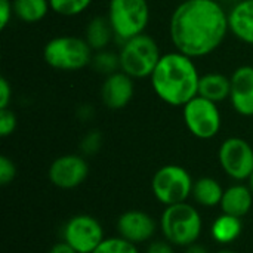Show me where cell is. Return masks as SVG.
Returning <instances> with one entry per match:
<instances>
[{
	"mask_svg": "<svg viewBox=\"0 0 253 253\" xmlns=\"http://www.w3.org/2000/svg\"><path fill=\"white\" fill-rule=\"evenodd\" d=\"M12 93H13L12 84L9 83V80L6 77H1L0 79V110L10 107L12 98H13Z\"/></svg>",
	"mask_w": 253,
	"mask_h": 253,
	"instance_id": "28",
	"label": "cell"
},
{
	"mask_svg": "<svg viewBox=\"0 0 253 253\" xmlns=\"http://www.w3.org/2000/svg\"><path fill=\"white\" fill-rule=\"evenodd\" d=\"M50 10L59 16L73 18L86 12L93 0H49Z\"/></svg>",
	"mask_w": 253,
	"mask_h": 253,
	"instance_id": "23",
	"label": "cell"
},
{
	"mask_svg": "<svg viewBox=\"0 0 253 253\" xmlns=\"http://www.w3.org/2000/svg\"><path fill=\"white\" fill-rule=\"evenodd\" d=\"M93 70L98 74H102L104 77L120 71V58H119V52H113L110 49H104L99 52L93 53L92 58V64Z\"/></svg>",
	"mask_w": 253,
	"mask_h": 253,
	"instance_id": "22",
	"label": "cell"
},
{
	"mask_svg": "<svg viewBox=\"0 0 253 253\" xmlns=\"http://www.w3.org/2000/svg\"><path fill=\"white\" fill-rule=\"evenodd\" d=\"M179 1H184V0H179Z\"/></svg>",
	"mask_w": 253,
	"mask_h": 253,
	"instance_id": "36",
	"label": "cell"
},
{
	"mask_svg": "<svg viewBox=\"0 0 253 253\" xmlns=\"http://www.w3.org/2000/svg\"><path fill=\"white\" fill-rule=\"evenodd\" d=\"M104 144V136L99 130L96 129H92L89 132H86L83 135V138L80 139V144H79V148H80V154L84 156V157H89V156H95L99 153L101 147Z\"/></svg>",
	"mask_w": 253,
	"mask_h": 253,
	"instance_id": "25",
	"label": "cell"
},
{
	"mask_svg": "<svg viewBox=\"0 0 253 253\" xmlns=\"http://www.w3.org/2000/svg\"><path fill=\"white\" fill-rule=\"evenodd\" d=\"M77 116H79V119H80V120L87 122V120H90V119H92V116H93V108H92L90 105H82V107L79 108Z\"/></svg>",
	"mask_w": 253,
	"mask_h": 253,
	"instance_id": "32",
	"label": "cell"
},
{
	"mask_svg": "<svg viewBox=\"0 0 253 253\" xmlns=\"http://www.w3.org/2000/svg\"><path fill=\"white\" fill-rule=\"evenodd\" d=\"M145 253H175V251L173 245H170L168 240H157L148 245Z\"/></svg>",
	"mask_w": 253,
	"mask_h": 253,
	"instance_id": "30",
	"label": "cell"
},
{
	"mask_svg": "<svg viewBox=\"0 0 253 253\" xmlns=\"http://www.w3.org/2000/svg\"><path fill=\"white\" fill-rule=\"evenodd\" d=\"M230 90H231L230 76H225L224 73L219 71H211L202 74L199 83L200 96L219 104L230 99Z\"/></svg>",
	"mask_w": 253,
	"mask_h": 253,
	"instance_id": "17",
	"label": "cell"
},
{
	"mask_svg": "<svg viewBox=\"0 0 253 253\" xmlns=\"http://www.w3.org/2000/svg\"><path fill=\"white\" fill-rule=\"evenodd\" d=\"M228 34V10L219 0L179 1L169 19V37L175 50L193 59L218 50Z\"/></svg>",
	"mask_w": 253,
	"mask_h": 253,
	"instance_id": "1",
	"label": "cell"
},
{
	"mask_svg": "<svg viewBox=\"0 0 253 253\" xmlns=\"http://www.w3.org/2000/svg\"><path fill=\"white\" fill-rule=\"evenodd\" d=\"M249 187H251V190L253 191V173L252 176H251V179H249Z\"/></svg>",
	"mask_w": 253,
	"mask_h": 253,
	"instance_id": "35",
	"label": "cell"
},
{
	"mask_svg": "<svg viewBox=\"0 0 253 253\" xmlns=\"http://www.w3.org/2000/svg\"><path fill=\"white\" fill-rule=\"evenodd\" d=\"M93 253H139V251L136 245L117 236V237H105L104 242L93 251Z\"/></svg>",
	"mask_w": 253,
	"mask_h": 253,
	"instance_id": "24",
	"label": "cell"
},
{
	"mask_svg": "<svg viewBox=\"0 0 253 253\" xmlns=\"http://www.w3.org/2000/svg\"><path fill=\"white\" fill-rule=\"evenodd\" d=\"M47 253H77L68 243H65L64 240L59 243H55Z\"/></svg>",
	"mask_w": 253,
	"mask_h": 253,
	"instance_id": "31",
	"label": "cell"
},
{
	"mask_svg": "<svg viewBox=\"0 0 253 253\" xmlns=\"http://www.w3.org/2000/svg\"><path fill=\"white\" fill-rule=\"evenodd\" d=\"M13 15L24 24H36L43 21L50 10L49 0H12Z\"/></svg>",
	"mask_w": 253,
	"mask_h": 253,
	"instance_id": "21",
	"label": "cell"
},
{
	"mask_svg": "<svg viewBox=\"0 0 253 253\" xmlns=\"http://www.w3.org/2000/svg\"><path fill=\"white\" fill-rule=\"evenodd\" d=\"M89 175V165L82 154H64L49 166V181L61 190L80 187Z\"/></svg>",
	"mask_w": 253,
	"mask_h": 253,
	"instance_id": "11",
	"label": "cell"
},
{
	"mask_svg": "<svg viewBox=\"0 0 253 253\" xmlns=\"http://www.w3.org/2000/svg\"><path fill=\"white\" fill-rule=\"evenodd\" d=\"M18 126V119L15 111L9 107V108H1L0 110V136L1 138H7L10 136Z\"/></svg>",
	"mask_w": 253,
	"mask_h": 253,
	"instance_id": "26",
	"label": "cell"
},
{
	"mask_svg": "<svg viewBox=\"0 0 253 253\" xmlns=\"http://www.w3.org/2000/svg\"><path fill=\"white\" fill-rule=\"evenodd\" d=\"M253 205V191L246 184H234L225 188L222 200H221V211L222 213H228L237 218H245Z\"/></svg>",
	"mask_w": 253,
	"mask_h": 253,
	"instance_id": "16",
	"label": "cell"
},
{
	"mask_svg": "<svg viewBox=\"0 0 253 253\" xmlns=\"http://www.w3.org/2000/svg\"><path fill=\"white\" fill-rule=\"evenodd\" d=\"M193 176L179 165H165L156 170L151 179L154 197L165 206L184 203L193 193Z\"/></svg>",
	"mask_w": 253,
	"mask_h": 253,
	"instance_id": "7",
	"label": "cell"
},
{
	"mask_svg": "<svg viewBox=\"0 0 253 253\" xmlns=\"http://www.w3.org/2000/svg\"><path fill=\"white\" fill-rule=\"evenodd\" d=\"M13 16L15 15H13L12 0H0V28L4 30Z\"/></svg>",
	"mask_w": 253,
	"mask_h": 253,
	"instance_id": "29",
	"label": "cell"
},
{
	"mask_svg": "<svg viewBox=\"0 0 253 253\" xmlns=\"http://www.w3.org/2000/svg\"><path fill=\"white\" fill-rule=\"evenodd\" d=\"M16 178V166L7 156H0V185L6 187Z\"/></svg>",
	"mask_w": 253,
	"mask_h": 253,
	"instance_id": "27",
	"label": "cell"
},
{
	"mask_svg": "<svg viewBox=\"0 0 253 253\" xmlns=\"http://www.w3.org/2000/svg\"><path fill=\"white\" fill-rule=\"evenodd\" d=\"M200 71L196 59L172 50L162 55L150 83L156 96L170 107H184L199 95Z\"/></svg>",
	"mask_w": 253,
	"mask_h": 253,
	"instance_id": "2",
	"label": "cell"
},
{
	"mask_svg": "<svg viewBox=\"0 0 253 253\" xmlns=\"http://www.w3.org/2000/svg\"><path fill=\"white\" fill-rule=\"evenodd\" d=\"M116 39L113 27L105 16L98 15L93 16L84 30V40L87 42V44L92 47L93 52H99L104 49H108V46L111 44V42Z\"/></svg>",
	"mask_w": 253,
	"mask_h": 253,
	"instance_id": "18",
	"label": "cell"
},
{
	"mask_svg": "<svg viewBox=\"0 0 253 253\" xmlns=\"http://www.w3.org/2000/svg\"><path fill=\"white\" fill-rule=\"evenodd\" d=\"M182 120L187 130L202 141L215 138L222 127V114L218 104L200 95L182 107Z\"/></svg>",
	"mask_w": 253,
	"mask_h": 253,
	"instance_id": "8",
	"label": "cell"
},
{
	"mask_svg": "<svg viewBox=\"0 0 253 253\" xmlns=\"http://www.w3.org/2000/svg\"><path fill=\"white\" fill-rule=\"evenodd\" d=\"M224 191L225 190L219 181L211 176H203L194 181L191 197L202 208H213L221 205Z\"/></svg>",
	"mask_w": 253,
	"mask_h": 253,
	"instance_id": "19",
	"label": "cell"
},
{
	"mask_svg": "<svg viewBox=\"0 0 253 253\" xmlns=\"http://www.w3.org/2000/svg\"><path fill=\"white\" fill-rule=\"evenodd\" d=\"M230 79L231 90L228 101L233 110L243 117H253V65L237 67Z\"/></svg>",
	"mask_w": 253,
	"mask_h": 253,
	"instance_id": "14",
	"label": "cell"
},
{
	"mask_svg": "<svg viewBox=\"0 0 253 253\" xmlns=\"http://www.w3.org/2000/svg\"><path fill=\"white\" fill-rule=\"evenodd\" d=\"M185 253H211L203 245H199V243H194L188 248H185Z\"/></svg>",
	"mask_w": 253,
	"mask_h": 253,
	"instance_id": "33",
	"label": "cell"
},
{
	"mask_svg": "<svg viewBox=\"0 0 253 253\" xmlns=\"http://www.w3.org/2000/svg\"><path fill=\"white\" fill-rule=\"evenodd\" d=\"M107 18L116 39L122 43L145 33L150 24L148 0H110Z\"/></svg>",
	"mask_w": 253,
	"mask_h": 253,
	"instance_id": "6",
	"label": "cell"
},
{
	"mask_svg": "<svg viewBox=\"0 0 253 253\" xmlns=\"http://www.w3.org/2000/svg\"><path fill=\"white\" fill-rule=\"evenodd\" d=\"M230 34L253 46V0H237L228 9Z\"/></svg>",
	"mask_w": 253,
	"mask_h": 253,
	"instance_id": "15",
	"label": "cell"
},
{
	"mask_svg": "<svg viewBox=\"0 0 253 253\" xmlns=\"http://www.w3.org/2000/svg\"><path fill=\"white\" fill-rule=\"evenodd\" d=\"M159 225L165 240L184 249L197 243L203 231V219L199 209L187 202L166 206Z\"/></svg>",
	"mask_w": 253,
	"mask_h": 253,
	"instance_id": "3",
	"label": "cell"
},
{
	"mask_svg": "<svg viewBox=\"0 0 253 253\" xmlns=\"http://www.w3.org/2000/svg\"><path fill=\"white\" fill-rule=\"evenodd\" d=\"M162 55L157 40L142 33L120 43V70L135 80L150 79Z\"/></svg>",
	"mask_w": 253,
	"mask_h": 253,
	"instance_id": "5",
	"label": "cell"
},
{
	"mask_svg": "<svg viewBox=\"0 0 253 253\" xmlns=\"http://www.w3.org/2000/svg\"><path fill=\"white\" fill-rule=\"evenodd\" d=\"M93 50L84 37L61 34L47 40L43 47L44 62L58 71H80L92 64Z\"/></svg>",
	"mask_w": 253,
	"mask_h": 253,
	"instance_id": "4",
	"label": "cell"
},
{
	"mask_svg": "<svg viewBox=\"0 0 253 253\" xmlns=\"http://www.w3.org/2000/svg\"><path fill=\"white\" fill-rule=\"evenodd\" d=\"M216 253H237V252H234V251H230V249H222V251H219V252H216Z\"/></svg>",
	"mask_w": 253,
	"mask_h": 253,
	"instance_id": "34",
	"label": "cell"
},
{
	"mask_svg": "<svg viewBox=\"0 0 253 253\" xmlns=\"http://www.w3.org/2000/svg\"><path fill=\"white\" fill-rule=\"evenodd\" d=\"M243 231V222L242 218L221 213L211 227V236L212 239L219 245H231L234 243Z\"/></svg>",
	"mask_w": 253,
	"mask_h": 253,
	"instance_id": "20",
	"label": "cell"
},
{
	"mask_svg": "<svg viewBox=\"0 0 253 253\" xmlns=\"http://www.w3.org/2000/svg\"><path fill=\"white\" fill-rule=\"evenodd\" d=\"M218 162L225 175L236 182L249 181L253 173V147L245 138L230 136L219 145Z\"/></svg>",
	"mask_w": 253,
	"mask_h": 253,
	"instance_id": "9",
	"label": "cell"
},
{
	"mask_svg": "<svg viewBox=\"0 0 253 253\" xmlns=\"http://www.w3.org/2000/svg\"><path fill=\"white\" fill-rule=\"evenodd\" d=\"M101 102L111 111L126 108L135 96V79L122 70L104 77L101 84Z\"/></svg>",
	"mask_w": 253,
	"mask_h": 253,
	"instance_id": "12",
	"label": "cell"
},
{
	"mask_svg": "<svg viewBox=\"0 0 253 253\" xmlns=\"http://www.w3.org/2000/svg\"><path fill=\"white\" fill-rule=\"evenodd\" d=\"M104 239V228L92 215H76L70 218L62 228V240L77 253H93Z\"/></svg>",
	"mask_w": 253,
	"mask_h": 253,
	"instance_id": "10",
	"label": "cell"
},
{
	"mask_svg": "<svg viewBox=\"0 0 253 253\" xmlns=\"http://www.w3.org/2000/svg\"><path fill=\"white\" fill-rule=\"evenodd\" d=\"M156 230L157 224L154 218L144 211L130 209L123 212L117 219L119 236L136 246L150 242L154 237Z\"/></svg>",
	"mask_w": 253,
	"mask_h": 253,
	"instance_id": "13",
	"label": "cell"
}]
</instances>
